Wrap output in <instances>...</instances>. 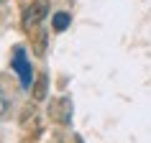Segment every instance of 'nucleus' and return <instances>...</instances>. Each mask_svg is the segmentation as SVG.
<instances>
[{"label": "nucleus", "instance_id": "f03ea898", "mask_svg": "<svg viewBox=\"0 0 151 143\" xmlns=\"http://www.w3.org/2000/svg\"><path fill=\"white\" fill-rule=\"evenodd\" d=\"M13 69H16L18 79H21V84H23V87H31L33 69H31V64H28V59H26V51H23V46H18L16 51H13Z\"/></svg>", "mask_w": 151, "mask_h": 143}, {"label": "nucleus", "instance_id": "39448f33", "mask_svg": "<svg viewBox=\"0 0 151 143\" xmlns=\"http://www.w3.org/2000/svg\"><path fill=\"white\" fill-rule=\"evenodd\" d=\"M69 13H56L54 16V31H64L67 26H69Z\"/></svg>", "mask_w": 151, "mask_h": 143}, {"label": "nucleus", "instance_id": "20e7f679", "mask_svg": "<svg viewBox=\"0 0 151 143\" xmlns=\"http://www.w3.org/2000/svg\"><path fill=\"white\" fill-rule=\"evenodd\" d=\"M46 84H49L46 74H39V79L33 84V97H36V100H44V97H46Z\"/></svg>", "mask_w": 151, "mask_h": 143}, {"label": "nucleus", "instance_id": "7ed1b4c3", "mask_svg": "<svg viewBox=\"0 0 151 143\" xmlns=\"http://www.w3.org/2000/svg\"><path fill=\"white\" fill-rule=\"evenodd\" d=\"M72 112H74V107H72L69 97H59V100H54V102L49 105V115L56 123H62V125H69L72 123Z\"/></svg>", "mask_w": 151, "mask_h": 143}, {"label": "nucleus", "instance_id": "f257e3e1", "mask_svg": "<svg viewBox=\"0 0 151 143\" xmlns=\"http://www.w3.org/2000/svg\"><path fill=\"white\" fill-rule=\"evenodd\" d=\"M46 13H49V0H33L23 13V28L26 31H33L46 18Z\"/></svg>", "mask_w": 151, "mask_h": 143}, {"label": "nucleus", "instance_id": "423d86ee", "mask_svg": "<svg viewBox=\"0 0 151 143\" xmlns=\"http://www.w3.org/2000/svg\"><path fill=\"white\" fill-rule=\"evenodd\" d=\"M8 110H10V102H8V97H5V92L0 89V120L8 115Z\"/></svg>", "mask_w": 151, "mask_h": 143}, {"label": "nucleus", "instance_id": "0eeeda50", "mask_svg": "<svg viewBox=\"0 0 151 143\" xmlns=\"http://www.w3.org/2000/svg\"><path fill=\"white\" fill-rule=\"evenodd\" d=\"M0 5H3V0H0Z\"/></svg>", "mask_w": 151, "mask_h": 143}]
</instances>
